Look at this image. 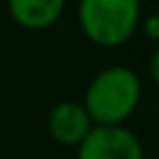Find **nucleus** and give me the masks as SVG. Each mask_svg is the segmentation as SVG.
<instances>
[{
	"instance_id": "423d86ee",
	"label": "nucleus",
	"mask_w": 159,
	"mask_h": 159,
	"mask_svg": "<svg viewBox=\"0 0 159 159\" xmlns=\"http://www.w3.org/2000/svg\"><path fill=\"white\" fill-rule=\"evenodd\" d=\"M150 77L159 84V49H154V54L150 56Z\"/></svg>"
},
{
	"instance_id": "f257e3e1",
	"label": "nucleus",
	"mask_w": 159,
	"mask_h": 159,
	"mask_svg": "<svg viewBox=\"0 0 159 159\" xmlns=\"http://www.w3.org/2000/svg\"><path fill=\"white\" fill-rule=\"evenodd\" d=\"M140 94L143 87L134 70L124 66H110L89 82L82 103L94 126H124V122L138 108Z\"/></svg>"
},
{
	"instance_id": "0eeeda50",
	"label": "nucleus",
	"mask_w": 159,
	"mask_h": 159,
	"mask_svg": "<svg viewBox=\"0 0 159 159\" xmlns=\"http://www.w3.org/2000/svg\"><path fill=\"white\" fill-rule=\"evenodd\" d=\"M148 33H150V35H157V38H159V16H157V19H150V21H148Z\"/></svg>"
},
{
	"instance_id": "f03ea898",
	"label": "nucleus",
	"mask_w": 159,
	"mask_h": 159,
	"mask_svg": "<svg viewBox=\"0 0 159 159\" xmlns=\"http://www.w3.org/2000/svg\"><path fill=\"white\" fill-rule=\"evenodd\" d=\"M80 28L98 47L129 42L140 24V0H80Z\"/></svg>"
},
{
	"instance_id": "7ed1b4c3",
	"label": "nucleus",
	"mask_w": 159,
	"mask_h": 159,
	"mask_svg": "<svg viewBox=\"0 0 159 159\" xmlns=\"http://www.w3.org/2000/svg\"><path fill=\"white\" fill-rule=\"evenodd\" d=\"M77 159H145V152L126 126H94L77 148Z\"/></svg>"
},
{
	"instance_id": "20e7f679",
	"label": "nucleus",
	"mask_w": 159,
	"mask_h": 159,
	"mask_svg": "<svg viewBox=\"0 0 159 159\" xmlns=\"http://www.w3.org/2000/svg\"><path fill=\"white\" fill-rule=\"evenodd\" d=\"M47 131L59 145L80 148L84 143V138L94 131V122H91L84 103L68 98V101H59L49 110V115H47Z\"/></svg>"
},
{
	"instance_id": "39448f33",
	"label": "nucleus",
	"mask_w": 159,
	"mask_h": 159,
	"mask_svg": "<svg viewBox=\"0 0 159 159\" xmlns=\"http://www.w3.org/2000/svg\"><path fill=\"white\" fill-rule=\"evenodd\" d=\"M66 0H7L12 21L24 30H47L61 19Z\"/></svg>"
}]
</instances>
